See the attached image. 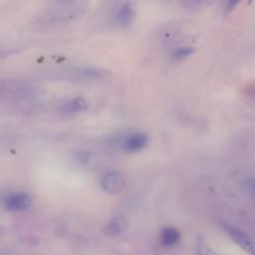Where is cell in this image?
Segmentation results:
<instances>
[{
  "label": "cell",
  "instance_id": "1",
  "mask_svg": "<svg viewBox=\"0 0 255 255\" xmlns=\"http://www.w3.org/2000/svg\"><path fill=\"white\" fill-rule=\"evenodd\" d=\"M223 228L238 246H240L247 253L251 255H255V246L252 240L250 239V237L245 232L228 224H224Z\"/></svg>",
  "mask_w": 255,
  "mask_h": 255
},
{
  "label": "cell",
  "instance_id": "2",
  "mask_svg": "<svg viewBox=\"0 0 255 255\" xmlns=\"http://www.w3.org/2000/svg\"><path fill=\"white\" fill-rule=\"evenodd\" d=\"M101 185L102 188L108 193H118L125 186V177L119 171H109L103 175L101 179Z\"/></svg>",
  "mask_w": 255,
  "mask_h": 255
},
{
  "label": "cell",
  "instance_id": "3",
  "mask_svg": "<svg viewBox=\"0 0 255 255\" xmlns=\"http://www.w3.org/2000/svg\"><path fill=\"white\" fill-rule=\"evenodd\" d=\"M31 198L28 194L18 192L10 195L6 199V207L12 211H23L30 207Z\"/></svg>",
  "mask_w": 255,
  "mask_h": 255
},
{
  "label": "cell",
  "instance_id": "4",
  "mask_svg": "<svg viewBox=\"0 0 255 255\" xmlns=\"http://www.w3.org/2000/svg\"><path fill=\"white\" fill-rule=\"evenodd\" d=\"M128 228V220L124 216H116L103 228V233L107 236H118L126 232Z\"/></svg>",
  "mask_w": 255,
  "mask_h": 255
},
{
  "label": "cell",
  "instance_id": "5",
  "mask_svg": "<svg viewBox=\"0 0 255 255\" xmlns=\"http://www.w3.org/2000/svg\"><path fill=\"white\" fill-rule=\"evenodd\" d=\"M148 138L144 133H133L129 135L125 141V148L128 151H138L147 144Z\"/></svg>",
  "mask_w": 255,
  "mask_h": 255
},
{
  "label": "cell",
  "instance_id": "6",
  "mask_svg": "<svg viewBox=\"0 0 255 255\" xmlns=\"http://www.w3.org/2000/svg\"><path fill=\"white\" fill-rule=\"evenodd\" d=\"M134 16H135L134 8L131 3L128 2L121 6V8L119 9V11L116 15V19L120 25L127 26L132 22Z\"/></svg>",
  "mask_w": 255,
  "mask_h": 255
},
{
  "label": "cell",
  "instance_id": "7",
  "mask_svg": "<svg viewBox=\"0 0 255 255\" xmlns=\"http://www.w3.org/2000/svg\"><path fill=\"white\" fill-rule=\"evenodd\" d=\"M180 239V233L178 230L172 227H166L161 231L160 240L161 243L165 246H172L176 244Z\"/></svg>",
  "mask_w": 255,
  "mask_h": 255
},
{
  "label": "cell",
  "instance_id": "8",
  "mask_svg": "<svg viewBox=\"0 0 255 255\" xmlns=\"http://www.w3.org/2000/svg\"><path fill=\"white\" fill-rule=\"evenodd\" d=\"M65 109L68 112H74V113L84 112L88 109V104L83 98H75L69 101L65 105Z\"/></svg>",
  "mask_w": 255,
  "mask_h": 255
},
{
  "label": "cell",
  "instance_id": "9",
  "mask_svg": "<svg viewBox=\"0 0 255 255\" xmlns=\"http://www.w3.org/2000/svg\"><path fill=\"white\" fill-rule=\"evenodd\" d=\"M196 255H217L206 245L205 238L201 234L196 237Z\"/></svg>",
  "mask_w": 255,
  "mask_h": 255
},
{
  "label": "cell",
  "instance_id": "10",
  "mask_svg": "<svg viewBox=\"0 0 255 255\" xmlns=\"http://www.w3.org/2000/svg\"><path fill=\"white\" fill-rule=\"evenodd\" d=\"M194 52V49L192 47H180L178 48L172 55L173 60H181L188 56H190Z\"/></svg>",
  "mask_w": 255,
  "mask_h": 255
},
{
  "label": "cell",
  "instance_id": "11",
  "mask_svg": "<svg viewBox=\"0 0 255 255\" xmlns=\"http://www.w3.org/2000/svg\"><path fill=\"white\" fill-rule=\"evenodd\" d=\"M81 73L88 76V77H92V78H100L102 76H104L105 72L99 69H92V68H86L81 70Z\"/></svg>",
  "mask_w": 255,
  "mask_h": 255
}]
</instances>
